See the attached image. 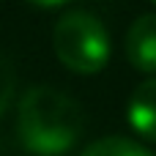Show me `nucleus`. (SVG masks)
Segmentation results:
<instances>
[{"mask_svg":"<svg viewBox=\"0 0 156 156\" xmlns=\"http://www.w3.org/2000/svg\"><path fill=\"white\" fill-rule=\"evenodd\" d=\"M129 126L148 143H156V77L140 82L129 99Z\"/></svg>","mask_w":156,"mask_h":156,"instance_id":"obj_4","label":"nucleus"},{"mask_svg":"<svg viewBox=\"0 0 156 156\" xmlns=\"http://www.w3.org/2000/svg\"><path fill=\"white\" fill-rule=\"evenodd\" d=\"M14 90H16V69H14V60L0 49V115L8 110Z\"/></svg>","mask_w":156,"mask_h":156,"instance_id":"obj_6","label":"nucleus"},{"mask_svg":"<svg viewBox=\"0 0 156 156\" xmlns=\"http://www.w3.org/2000/svg\"><path fill=\"white\" fill-rule=\"evenodd\" d=\"M58 60L74 74H99L110 60V36L90 11H69L52 30Z\"/></svg>","mask_w":156,"mask_h":156,"instance_id":"obj_2","label":"nucleus"},{"mask_svg":"<svg viewBox=\"0 0 156 156\" xmlns=\"http://www.w3.org/2000/svg\"><path fill=\"white\" fill-rule=\"evenodd\" d=\"M126 58L137 71L156 74V14H143L126 33Z\"/></svg>","mask_w":156,"mask_h":156,"instance_id":"obj_3","label":"nucleus"},{"mask_svg":"<svg viewBox=\"0 0 156 156\" xmlns=\"http://www.w3.org/2000/svg\"><path fill=\"white\" fill-rule=\"evenodd\" d=\"M82 156H154V154L129 137H104V140H96L93 145H88Z\"/></svg>","mask_w":156,"mask_h":156,"instance_id":"obj_5","label":"nucleus"},{"mask_svg":"<svg viewBox=\"0 0 156 156\" xmlns=\"http://www.w3.org/2000/svg\"><path fill=\"white\" fill-rule=\"evenodd\" d=\"M25 3H30V5H36V8H58V5H63V3H69V0H25Z\"/></svg>","mask_w":156,"mask_h":156,"instance_id":"obj_7","label":"nucleus"},{"mask_svg":"<svg viewBox=\"0 0 156 156\" xmlns=\"http://www.w3.org/2000/svg\"><path fill=\"white\" fill-rule=\"evenodd\" d=\"M151 3H154V5H156V0H151Z\"/></svg>","mask_w":156,"mask_h":156,"instance_id":"obj_8","label":"nucleus"},{"mask_svg":"<svg viewBox=\"0 0 156 156\" xmlns=\"http://www.w3.org/2000/svg\"><path fill=\"white\" fill-rule=\"evenodd\" d=\"M85 132V112L77 99L49 85H33L16 115L19 143L36 156H63Z\"/></svg>","mask_w":156,"mask_h":156,"instance_id":"obj_1","label":"nucleus"}]
</instances>
